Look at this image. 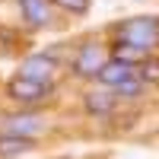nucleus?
Instances as JSON below:
<instances>
[{"mask_svg": "<svg viewBox=\"0 0 159 159\" xmlns=\"http://www.w3.org/2000/svg\"><path fill=\"white\" fill-rule=\"evenodd\" d=\"M118 42L137 45L143 51H150L153 45H159V19L153 16H134L118 25Z\"/></svg>", "mask_w": 159, "mask_h": 159, "instance_id": "nucleus-1", "label": "nucleus"}, {"mask_svg": "<svg viewBox=\"0 0 159 159\" xmlns=\"http://www.w3.org/2000/svg\"><path fill=\"white\" fill-rule=\"evenodd\" d=\"M10 96L16 99V102H38V99H45L48 92H51V83H45V80H32V76H13L10 80Z\"/></svg>", "mask_w": 159, "mask_h": 159, "instance_id": "nucleus-2", "label": "nucleus"}, {"mask_svg": "<svg viewBox=\"0 0 159 159\" xmlns=\"http://www.w3.org/2000/svg\"><path fill=\"white\" fill-rule=\"evenodd\" d=\"M105 61H108V57H105V51L99 45H83V48L76 51V57H73V70L80 76H96Z\"/></svg>", "mask_w": 159, "mask_h": 159, "instance_id": "nucleus-3", "label": "nucleus"}, {"mask_svg": "<svg viewBox=\"0 0 159 159\" xmlns=\"http://www.w3.org/2000/svg\"><path fill=\"white\" fill-rule=\"evenodd\" d=\"M130 73H134V67H130V64H121V61H105V64H102V70L96 73V80L111 89V86H118V83H121L124 76H130Z\"/></svg>", "mask_w": 159, "mask_h": 159, "instance_id": "nucleus-4", "label": "nucleus"}, {"mask_svg": "<svg viewBox=\"0 0 159 159\" xmlns=\"http://www.w3.org/2000/svg\"><path fill=\"white\" fill-rule=\"evenodd\" d=\"M22 76H32V80H51V73H54V61H51L48 54H35V57H29L22 64V70H19Z\"/></svg>", "mask_w": 159, "mask_h": 159, "instance_id": "nucleus-5", "label": "nucleus"}, {"mask_svg": "<svg viewBox=\"0 0 159 159\" xmlns=\"http://www.w3.org/2000/svg\"><path fill=\"white\" fill-rule=\"evenodd\" d=\"M7 134H16V137H32L42 130V118H35V115H19V118H7V124H3Z\"/></svg>", "mask_w": 159, "mask_h": 159, "instance_id": "nucleus-6", "label": "nucleus"}, {"mask_svg": "<svg viewBox=\"0 0 159 159\" xmlns=\"http://www.w3.org/2000/svg\"><path fill=\"white\" fill-rule=\"evenodd\" d=\"M25 150H32V137H16V134H3L0 137V156L3 159H13Z\"/></svg>", "mask_w": 159, "mask_h": 159, "instance_id": "nucleus-7", "label": "nucleus"}, {"mask_svg": "<svg viewBox=\"0 0 159 159\" xmlns=\"http://www.w3.org/2000/svg\"><path fill=\"white\" fill-rule=\"evenodd\" d=\"M143 57H147V51L143 48H137V45H127V42H118L115 48H111V61H121V64H140Z\"/></svg>", "mask_w": 159, "mask_h": 159, "instance_id": "nucleus-8", "label": "nucleus"}, {"mask_svg": "<svg viewBox=\"0 0 159 159\" xmlns=\"http://www.w3.org/2000/svg\"><path fill=\"white\" fill-rule=\"evenodd\" d=\"M86 108H89V115H108L115 108V96L108 89L105 92H89L86 96Z\"/></svg>", "mask_w": 159, "mask_h": 159, "instance_id": "nucleus-9", "label": "nucleus"}, {"mask_svg": "<svg viewBox=\"0 0 159 159\" xmlns=\"http://www.w3.org/2000/svg\"><path fill=\"white\" fill-rule=\"evenodd\" d=\"M19 3H22V13H25V19H29L32 25H45L48 22L51 13H48L45 0H19Z\"/></svg>", "mask_w": 159, "mask_h": 159, "instance_id": "nucleus-10", "label": "nucleus"}, {"mask_svg": "<svg viewBox=\"0 0 159 159\" xmlns=\"http://www.w3.org/2000/svg\"><path fill=\"white\" fill-rule=\"evenodd\" d=\"M115 89V96H140V89H143V80L137 76V73H130V76H124L118 86H111Z\"/></svg>", "mask_w": 159, "mask_h": 159, "instance_id": "nucleus-11", "label": "nucleus"}, {"mask_svg": "<svg viewBox=\"0 0 159 159\" xmlns=\"http://www.w3.org/2000/svg\"><path fill=\"white\" fill-rule=\"evenodd\" d=\"M137 76L143 80V83H159V61H153V57H143V61H140V70H137Z\"/></svg>", "mask_w": 159, "mask_h": 159, "instance_id": "nucleus-12", "label": "nucleus"}, {"mask_svg": "<svg viewBox=\"0 0 159 159\" xmlns=\"http://www.w3.org/2000/svg\"><path fill=\"white\" fill-rule=\"evenodd\" d=\"M54 3L64 7V10H70V13H83L89 7V0H54Z\"/></svg>", "mask_w": 159, "mask_h": 159, "instance_id": "nucleus-13", "label": "nucleus"}]
</instances>
